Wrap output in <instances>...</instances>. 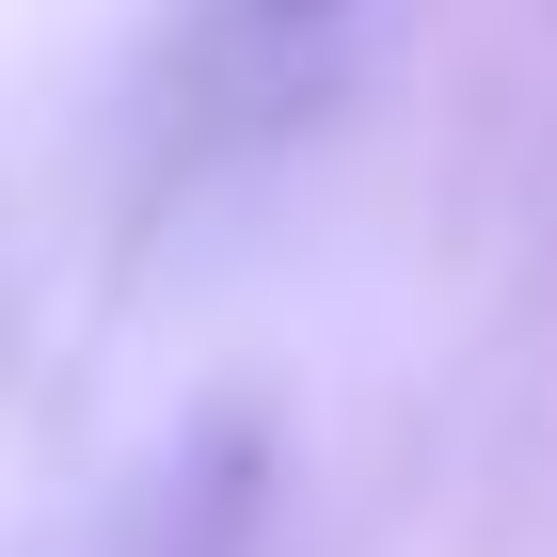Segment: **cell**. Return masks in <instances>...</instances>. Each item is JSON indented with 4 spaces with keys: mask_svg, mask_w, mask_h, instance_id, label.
<instances>
[{
    "mask_svg": "<svg viewBox=\"0 0 557 557\" xmlns=\"http://www.w3.org/2000/svg\"><path fill=\"white\" fill-rule=\"evenodd\" d=\"M335 0H239V33H319Z\"/></svg>",
    "mask_w": 557,
    "mask_h": 557,
    "instance_id": "6da1fadb",
    "label": "cell"
}]
</instances>
